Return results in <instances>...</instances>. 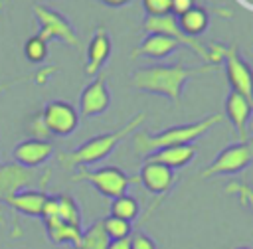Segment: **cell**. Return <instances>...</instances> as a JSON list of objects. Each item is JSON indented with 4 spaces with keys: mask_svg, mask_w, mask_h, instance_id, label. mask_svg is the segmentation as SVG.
<instances>
[{
    "mask_svg": "<svg viewBox=\"0 0 253 249\" xmlns=\"http://www.w3.org/2000/svg\"><path fill=\"white\" fill-rule=\"evenodd\" d=\"M107 245H109V237H107V233L103 229V223L99 219L83 231L81 243H79L77 249H107Z\"/></svg>",
    "mask_w": 253,
    "mask_h": 249,
    "instance_id": "cell-23",
    "label": "cell"
},
{
    "mask_svg": "<svg viewBox=\"0 0 253 249\" xmlns=\"http://www.w3.org/2000/svg\"><path fill=\"white\" fill-rule=\"evenodd\" d=\"M18 81H22V79H12V81H6V83H0V93H4L6 89H10V87L16 85Z\"/></svg>",
    "mask_w": 253,
    "mask_h": 249,
    "instance_id": "cell-34",
    "label": "cell"
},
{
    "mask_svg": "<svg viewBox=\"0 0 253 249\" xmlns=\"http://www.w3.org/2000/svg\"><path fill=\"white\" fill-rule=\"evenodd\" d=\"M26 132L30 134V138H36V140H49V130L43 123V117H42V111H36L28 117L26 121Z\"/></svg>",
    "mask_w": 253,
    "mask_h": 249,
    "instance_id": "cell-25",
    "label": "cell"
},
{
    "mask_svg": "<svg viewBox=\"0 0 253 249\" xmlns=\"http://www.w3.org/2000/svg\"><path fill=\"white\" fill-rule=\"evenodd\" d=\"M111 105V93L107 87V79L103 73H99L91 83L85 85L79 97V113L81 117H97L105 113Z\"/></svg>",
    "mask_w": 253,
    "mask_h": 249,
    "instance_id": "cell-10",
    "label": "cell"
},
{
    "mask_svg": "<svg viewBox=\"0 0 253 249\" xmlns=\"http://www.w3.org/2000/svg\"><path fill=\"white\" fill-rule=\"evenodd\" d=\"M111 53V38L107 34V30L103 26H99L93 36L91 42L87 45V61H85V73L87 75H97L103 65L107 63V57Z\"/></svg>",
    "mask_w": 253,
    "mask_h": 249,
    "instance_id": "cell-14",
    "label": "cell"
},
{
    "mask_svg": "<svg viewBox=\"0 0 253 249\" xmlns=\"http://www.w3.org/2000/svg\"><path fill=\"white\" fill-rule=\"evenodd\" d=\"M99 2H103V4H107V6H113V8H121V6L128 4L130 0H99Z\"/></svg>",
    "mask_w": 253,
    "mask_h": 249,
    "instance_id": "cell-33",
    "label": "cell"
},
{
    "mask_svg": "<svg viewBox=\"0 0 253 249\" xmlns=\"http://www.w3.org/2000/svg\"><path fill=\"white\" fill-rule=\"evenodd\" d=\"M144 119H146V113H138L130 121H126L123 126H119V128H115L111 132L97 134V136L85 140L83 144H79L73 150L59 152L57 154V162L63 168H67V170H71V168H85L89 164H95V162L107 158L117 148V144L121 140H125L126 136H130Z\"/></svg>",
    "mask_w": 253,
    "mask_h": 249,
    "instance_id": "cell-2",
    "label": "cell"
},
{
    "mask_svg": "<svg viewBox=\"0 0 253 249\" xmlns=\"http://www.w3.org/2000/svg\"><path fill=\"white\" fill-rule=\"evenodd\" d=\"M172 0H142V6L146 10V16H166L170 12Z\"/></svg>",
    "mask_w": 253,
    "mask_h": 249,
    "instance_id": "cell-28",
    "label": "cell"
},
{
    "mask_svg": "<svg viewBox=\"0 0 253 249\" xmlns=\"http://www.w3.org/2000/svg\"><path fill=\"white\" fill-rule=\"evenodd\" d=\"M223 67H225V75L231 85V91L239 93L253 105V69L239 55L235 43L223 49Z\"/></svg>",
    "mask_w": 253,
    "mask_h": 249,
    "instance_id": "cell-8",
    "label": "cell"
},
{
    "mask_svg": "<svg viewBox=\"0 0 253 249\" xmlns=\"http://www.w3.org/2000/svg\"><path fill=\"white\" fill-rule=\"evenodd\" d=\"M130 249H158V247L152 237H148L142 231H136L130 235Z\"/></svg>",
    "mask_w": 253,
    "mask_h": 249,
    "instance_id": "cell-29",
    "label": "cell"
},
{
    "mask_svg": "<svg viewBox=\"0 0 253 249\" xmlns=\"http://www.w3.org/2000/svg\"><path fill=\"white\" fill-rule=\"evenodd\" d=\"M36 178L38 174L34 168H26L16 162L0 164V202H6L10 196L26 190Z\"/></svg>",
    "mask_w": 253,
    "mask_h": 249,
    "instance_id": "cell-11",
    "label": "cell"
},
{
    "mask_svg": "<svg viewBox=\"0 0 253 249\" xmlns=\"http://www.w3.org/2000/svg\"><path fill=\"white\" fill-rule=\"evenodd\" d=\"M75 182H87L91 184L101 196L105 198H117L121 194H126V188L136 182V178L126 176L121 168L117 166H103V168H77V172L71 176Z\"/></svg>",
    "mask_w": 253,
    "mask_h": 249,
    "instance_id": "cell-4",
    "label": "cell"
},
{
    "mask_svg": "<svg viewBox=\"0 0 253 249\" xmlns=\"http://www.w3.org/2000/svg\"><path fill=\"white\" fill-rule=\"evenodd\" d=\"M221 121L219 113L208 115L202 121L190 123V124H176L168 126L160 132H134L132 134V148L138 156H150L156 150L176 146V144H192L196 138L204 136L210 128H213Z\"/></svg>",
    "mask_w": 253,
    "mask_h": 249,
    "instance_id": "cell-3",
    "label": "cell"
},
{
    "mask_svg": "<svg viewBox=\"0 0 253 249\" xmlns=\"http://www.w3.org/2000/svg\"><path fill=\"white\" fill-rule=\"evenodd\" d=\"M251 113H253V105L245 97H241L239 93L229 91V95L225 99V115L231 121L233 128L237 130L239 140H249L247 138V126H249Z\"/></svg>",
    "mask_w": 253,
    "mask_h": 249,
    "instance_id": "cell-15",
    "label": "cell"
},
{
    "mask_svg": "<svg viewBox=\"0 0 253 249\" xmlns=\"http://www.w3.org/2000/svg\"><path fill=\"white\" fill-rule=\"evenodd\" d=\"M0 223H4V219H2V217H0Z\"/></svg>",
    "mask_w": 253,
    "mask_h": 249,
    "instance_id": "cell-37",
    "label": "cell"
},
{
    "mask_svg": "<svg viewBox=\"0 0 253 249\" xmlns=\"http://www.w3.org/2000/svg\"><path fill=\"white\" fill-rule=\"evenodd\" d=\"M138 211H140L138 202L128 194H121V196L113 198V202H111V215H115V217L132 221L138 217Z\"/></svg>",
    "mask_w": 253,
    "mask_h": 249,
    "instance_id": "cell-21",
    "label": "cell"
},
{
    "mask_svg": "<svg viewBox=\"0 0 253 249\" xmlns=\"http://www.w3.org/2000/svg\"><path fill=\"white\" fill-rule=\"evenodd\" d=\"M237 249H251V247H237Z\"/></svg>",
    "mask_w": 253,
    "mask_h": 249,
    "instance_id": "cell-36",
    "label": "cell"
},
{
    "mask_svg": "<svg viewBox=\"0 0 253 249\" xmlns=\"http://www.w3.org/2000/svg\"><path fill=\"white\" fill-rule=\"evenodd\" d=\"M32 10L40 24V32L36 34L40 40H43L45 43H49L51 40H61L67 45H73V47L79 45L77 32L73 30V26L69 24L67 18H63L59 12H55L43 4H34Z\"/></svg>",
    "mask_w": 253,
    "mask_h": 249,
    "instance_id": "cell-5",
    "label": "cell"
},
{
    "mask_svg": "<svg viewBox=\"0 0 253 249\" xmlns=\"http://www.w3.org/2000/svg\"><path fill=\"white\" fill-rule=\"evenodd\" d=\"M101 223H103V229H105L109 241L126 239V237L132 235V225L126 219H121V217H115V215H107L105 219H101Z\"/></svg>",
    "mask_w": 253,
    "mask_h": 249,
    "instance_id": "cell-24",
    "label": "cell"
},
{
    "mask_svg": "<svg viewBox=\"0 0 253 249\" xmlns=\"http://www.w3.org/2000/svg\"><path fill=\"white\" fill-rule=\"evenodd\" d=\"M253 162V140H239L223 148L215 160L200 172V178H213L221 174H237Z\"/></svg>",
    "mask_w": 253,
    "mask_h": 249,
    "instance_id": "cell-7",
    "label": "cell"
},
{
    "mask_svg": "<svg viewBox=\"0 0 253 249\" xmlns=\"http://www.w3.org/2000/svg\"><path fill=\"white\" fill-rule=\"evenodd\" d=\"M176 20H178L180 30H182L186 36H190V38H196V36H200L202 32H206L208 22H210L208 12H206V8H202V6L190 8L188 12H184L182 16H178Z\"/></svg>",
    "mask_w": 253,
    "mask_h": 249,
    "instance_id": "cell-20",
    "label": "cell"
},
{
    "mask_svg": "<svg viewBox=\"0 0 253 249\" xmlns=\"http://www.w3.org/2000/svg\"><path fill=\"white\" fill-rule=\"evenodd\" d=\"M225 194L235 196L243 206L253 209V188L249 184H245V182H229L225 186Z\"/></svg>",
    "mask_w": 253,
    "mask_h": 249,
    "instance_id": "cell-27",
    "label": "cell"
},
{
    "mask_svg": "<svg viewBox=\"0 0 253 249\" xmlns=\"http://www.w3.org/2000/svg\"><path fill=\"white\" fill-rule=\"evenodd\" d=\"M219 69V65H184V63H174V65H146L140 67L132 73V85L138 91L152 93V95H164L168 97L176 107H180L182 99V87L188 79L202 75V73H211Z\"/></svg>",
    "mask_w": 253,
    "mask_h": 249,
    "instance_id": "cell-1",
    "label": "cell"
},
{
    "mask_svg": "<svg viewBox=\"0 0 253 249\" xmlns=\"http://www.w3.org/2000/svg\"><path fill=\"white\" fill-rule=\"evenodd\" d=\"M136 182H140L148 192H152L156 196H162L174 186L176 176H174V170H170V168H166L158 162L146 160L140 166V174H138Z\"/></svg>",
    "mask_w": 253,
    "mask_h": 249,
    "instance_id": "cell-12",
    "label": "cell"
},
{
    "mask_svg": "<svg viewBox=\"0 0 253 249\" xmlns=\"http://www.w3.org/2000/svg\"><path fill=\"white\" fill-rule=\"evenodd\" d=\"M194 2L196 0H172V4H170V12H172V16H182L184 12H188L190 8H194Z\"/></svg>",
    "mask_w": 253,
    "mask_h": 249,
    "instance_id": "cell-30",
    "label": "cell"
},
{
    "mask_svg": "<svg viewBox=\"0 0 253 249\" xmlns=\"http://www.w3.org/2000/svg\"><path fill=\"white\" fill-rule=\"evenodd\" d=\"M55 71V67L53 65H47V67H42L36 75H34V79H36V83H40V85H43L47 79H49V75Z\"/></svg>",
    "mask_w": 253,
    "mask_h": 249,
    "instance_id": "cell-31",
    "label": "cell"
},
{
    "mask_svg": "<svg viewBox=\"0 0 253 249\" xmlns=\"http://www.w3.org/2000/svg\"><path fill=\"white\" fill-rule=\"evenodd\" d=\"M47 194L43 190H22L14 196H10L4 204H8L14 211L30 217H42L43 204H45Z\"/></svg>",
    "mask_w": 253,
    "mask_h": 249,
    "instance_id": "cell-18",
    "label": "cell"
},
{
    "mask_svg": "<svg viewBox=\"0 0 253 249\" xmlns=\"http://www.w3.org/2000/svg\"><path fill=\"white\" fill-rule=\"evenodd\" d=\"M63 249H75V247H71V245H65V247H63Z\"/></svg>",
    "mask_w": 253,
    "mask_h": 249,
    "instance_id": "cell-35",
    "label": "cell"
},
{
    "mask_svg": "<svg viewBox=\"0 0 253 249\" xmlns=\"http://www.w3.org/2000/svg\"><path fill=\"white\" fill-rule=\"evenodd\" d=\"M24 55L32 63H42L45 59V55H47V43L43 40H40L38 36H32L24 43Z\"/></svg>",
    "mask_w": 253,
    "mask_h": 249,
    "instance_id": "cell-26",
    "label": "cell"
},
{
    "mask_svg": "<svg viewBox=\"0 0 253 249\" xmlns=\"http://www.w3.org/2000/svg\"><path fill=\"white\" fill-rule=\"evenodd\" d=\"M251 130H253V121H251Z\"/></svg>",
    "mask_w": 253,
    "mask_h": 249,
    "instance_id": "cell-38",
    "label": "cell"
},
{
    "mask_svg": "<svg viewBox=\"0 0 253 249\" xmlns=\"http://www.w3.org/2000/svg\"><path fill=\"white\" fill-rule=\"evenodd\" d=\"M180 43L164 34H146V38L132 49V57H152V59H164L168 53L178 49Z\"/></svg>",
    "mask_w": 253,
    "mask_h": 249,
    "instance_id": "cell-16",
    "label": "cell"
},
{
    "mask_svg": "<svg viewBox=\"0 0 253 249\" xmlns=\"http://www.w3.org/2000/svg\"><path fill=\"white\" fill-rule=\"evenodd\" d=\"M142 28H144L146 34H164V36L176 40L180 45L192 49L198 57L206 59V63L215 65V63H213V57H211V53H210V49H208L202 42H198L196 38L186 36V34L180 30L176 16H172V14H166V16H146L144 22H142Z\"/></svg>",
    "mask_w": 253,
    "mask_h": 249,
    "instance_id": "cell-6",
    "label": "cell"
},
{
    "mask_svg": "<svg viewBox=\"0 0 253 249\" xmlns=\"http://www.w3.org/2000/svg\"><path fill=\"white\" fill-rule=\"evenodd\" d=\"M196 152H198V148L194 144H176V146L156 150L154 154L146 156V160L158 162V164H162L170 170H178V168H184L186 164H190L194 160Z\"/></svg>",
    "mask_w": 253,
    "mask_h": 249,
    "instance_id": "cell-17",
    "label": "cell"
},
{
    "mask_svg": "<svg viewBox=\"0 0 253 249\" xmlns=\"http://www.w3.org/2000/svg\"><path fill=\"white\" fill-rule=\"evenodd\" d=\"M42 117L51 136H69L79 124V113L67 101H49L42 109Z\"/></svg>",
    "mask_w": 253,
    "mask_h": 249,
    "instance_id": "cell-9",
    "label": "cell"
},
{
    "mask_svg": "<svg viewBox=\"0 0 253 249\" xmlns=\"http://www.w3.org/2000/svg\"><path fill=\"white\" fill-rule=\"evenodd\" d=\"M107 249H130V237H126V239H115V241H109Z\"/></svg>",
    "mask_w": 253,
    "mask_h": 249,
    "instance_id": "cell-32",
    "label": "cell"
},
{
    "mask_svg": "<svg viewBox=\"0 0 253 249\" xmlns=\"http://www.w3.org/2000/svg\"><path fill=\"white\" fill-rule=\"evenodd\" d=\"M51 154H53V144L49 140H36V138H26L18 142L12 150L14 162L26 168H36L43 164Z\"/></svg>",
    "mask_w": 253,
    "mask_h": 249,
    "instance_id": "cell-13",
    "label": "cell"
},
{
    "mask_svg": "<svg viewBox=\"0 0 253 249\" xmlns=\"http://www.w3.org/2000/svg\"><path fill=\"white\" fill-rule=\"evenodd\" d=\"M55 215L63 223H69L73 227H81V209H79L77 202L67 194L57 196V213Z\"/></svg>",
    "mask_w": 253,
    "mask_h": 249,
    "instance_id": "cell-22",
    "label": "cell"
},
{
    "mask_svg": "<svg viewBox=\"0 0 253 249\" xmlns=\"http://www.w3.org/2000/svg\"><path fill=\"white\" fill-rule=\"evenodd\" d=\"M0 8H2V0H0Z\"/></svg>",
    "mask_w": 253,
    "mask_h": 249,
    "instance_id": "cell-39",
    "label": "cell"
},
{
    "mask_svg": "<svg viewBox=\"0 0 253 249\" xmlns=\"http://www.w3.org/2000/svg\"><path fill=\"white\" fill-rule=\"evenodd\" d=\"M43 225H45V233L49 237L51 243H57V245H71V247H79L81 243V227H73L69 223H63L57 215L53 217H43L42 219Z\"/></svg>",
    "mask_w": 253,
    "mask_h": 249,
    "instance_id": "cell-19",
    "label": "cell"
}]
</instances>
